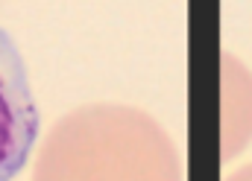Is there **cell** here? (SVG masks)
I'll return each mask as SVG.
<instances>
[{
  "mask_svg": "<svg viewBox=\"0 0 252 181\" xmlns=\"http://www.w3.org/2000/svg\"><path fill=\"white\" fill-rule=\"evenodd\" d=\"M32 181H182V158L147 111L94 103L53 123Z\"/></svg>",
  "mask_w": 252,
  "mask_h": 181,
  "instance_id": "obj_1",
  "label": "cell"
},
{
  "mask_svg": "<svg viewBox=\"0 0 252 181\" xmlns=\"http://www.w3.org/2000/svg\"><path fill=\"white\" fill-rule=\"evenodd\" d=\"M38 137V108L12 35L0 26V181H12Z\"/></svg>",
  "mask_w": 252,
  "mask_h": 181,
  "instance_id": "obj_2",
  "label": "cell"
},
{
  "mask_svg": "<svg viewBox=\"0 0 252 181\" xmlns=\"http://www.w3.org/2000/svg\"><path fill=\"white\" fill-rule=\"evenodd\" d=\"M252 140V73L232 53L220 56V155L232 161Z\"/></svg>",
  "mask_w": 252,
  "mask_h": 181,
  "instance_id": "obj_3",
  "label": "cell"
},
{
  "mask_svg": "<svg viewBox=\"0 0 252 181\" xmlns=\"http://www.w3.org/2000/svg\"><path fill=\"white\" fill-rule=\"evenodd\" d=\"M226 181H252V164L241 167V170H235V173H232Z\"/></svg>",
  "mask_w": 252,
  "mask_h": 181,
  "instance_id": "obj_4",
  "label": "cell"
}]
</instances>
